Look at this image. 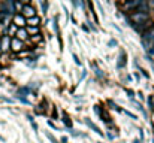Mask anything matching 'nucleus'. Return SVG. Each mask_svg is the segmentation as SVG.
Returning a JSON list of instances; mask_svg holds the SVG:
<instances>
[{
	"label": "nucleus",
	"mask_w": 154,
	"mask_h": 143,
	"mask_svg": "<svg viewBox=\"0 0 154 143\" xmlns=\"http://www.w3.org/2000/svg\"><path fill=\"white\" fill-rule=\"evenodd\" d=\"M148 4H150V6H154V1H150Z\"/></svg>",
	"instance_id": "obj_12"
},
{
	"label": "nucleus",
	"mask_w": 154,
	"mask_h": 143,
	"mask_svg": "<svg viewBox=\"0 0 154 143\" xmlns=\"http://www.w3.org/2000/svg\"><path fill=\"white\" fill-rule=\"evenodd\" d=\"M39 22H41V19H39L38 16H33V18L26 19V24H29L30 27H38V25H39Z\"/></svg>",
	"instance_id": "obj_6"
},
{
	"label": "nucleus",
	"mask_w": 154,
	"mask_h": 143,
	"mask_svg": "<svg viewBox=\"0 0 154 143\" xmlns=\"http://www.w3.org/2000/svg\"><path fill=\"white\" fill-rule=\"evenodd\" d=\"M15 30H17V28H15V25H11V28H9V33H15Z\"/></svg>",
	"instance_id": "obj_10"
},
{
	"label": "nucleus",
	"mask_w": 154,
	"mask_h": 143,
	"mask_svg": "<svg viewBox=\"0 0 154 143\" xmlns=\"http://www.w3.org/2000/svg\"><path fill=\"white\" fill-rule=\"evenodd\" d=\"M26 31H27V33H30V34H35V36H36V34H39V28H38V27H29Z\"/></svg>",
	"instance_id": "obj_8"
},
{
	"label": "nucleus",
	"mask_w": 154,
	"mask_h": 143,
	"mask_svg": "<svg viewBox=\"0 0 154 143\" xmlns=\"http://www.w3.org/2000/svg\"><path fill=\"white\" fill-rule=\"evenodd\" d=\"M14 6H15V9H18V10H21V9H23V4H21V3H18V1H17V3H14Z\"/></svg>",
	"instance_id": "obj_9"
},
{
	"label": "nucleus",
	"mask_w": 154,
	"mask_h": 143,
	"mask_svg": "<svg viewBox=\"0 0 154 143\" xmlns=\"http://www.w3.org/2000/svg\"><path fill=\"white\" fill-rule=\"evenodd\" d=\"M21 12H23V15L29 19V18H33V16H36V12H35V9L30 6V4H24L23 6V9H21Z\"/></svg>",
	"instance_id": "obj_2"
},
{
	"label": "nucleus",
	"mask_w": 154,
	"mask_h": 143,
	"mask_svg": "<svg viewBox=\"0 0 154 143\" xmlns=\"http://www.w3.org/2000/svg\"><path fill=\"white\" fill-rule=\"evenodd\" d=\"M11 48H12L14 51L20 52L24 46H23V42H21V40H18V39H12V40H11Z\"/></svg>",
	"instance_id": "obj_4"
},
{
	"label": "nucleus",
	"mask_w": 154,
	"mask_h": 143,
	"mask_svg": "<svg viewBox=\"0 0 154 143\" xmlns=\"http://www.w3.org/2000/svg\"><path fill=\"white\" fill-rule=\"evenodd\" d=\"M130 19L135 22V24H145L148 21V13L145 12H133L130 15Z\"/></svg>",
	"instance_id": "obj_1"
},
{
	"label": "nucleus",
	"mask_w": 154,
	"mask_h": 143,
	"mask_svg": "<svg viewBox=\"0 0 154 143\" xmlns=\"http://www.w3.org/2000/svg\"><path fill=\"white\" fill-rule=\"evenodd\" d=\"M17 39H18V40H24V39H27V31H26L24 28L17 30Z\"/></svg>",
	"instance_id": "obj_7"
},
{
	"label": "nucleus",
	"mask_w": 154,
	"mask_h": 143,
	"mask_svg": "<svg viewBox=\"0 0 154 143\" xmlns=\"http://www.w3.org/2000/svg\"><path fill=\"white\" fill-rule=\"evenodd\" d=\"M14 25H17V27H24V25H26V19H24V16L14 15Z\"/></svg>",
	"instance_id": "obj_5"
},
{
	"label": "nucleus",
	"mask_w": 154,
	"mask_h": 143,
	"mask_svg": "<svg viewBox=\"0 0 154 143\" xmlns=\"http://www.w3.org/2000/svg\"><path fill=\"white\" fill-rule=\"evenodd\" d=\"M33 40H35V42H38V40H41V36H39V34H36V36L33 37Z\"/></svg>",
	"instance_id": "obj_11"
},
{
	"label": "nucleus",
	"mask_w": 154,
	"mask_h": 143,
	"mask_svg": "<svg viewBox=\"0 0 154 143\" xmlns=\"http://www.w3.org/2000/svg\"><path fill=\"white\" fill-rule=\"evenodd\" d=\"M11 46V39H9V36H3L2 37V40H0V51L3 52V51H8Z\"/></svg>",
	"instance_id": "obj_3"
}]
</instances>
